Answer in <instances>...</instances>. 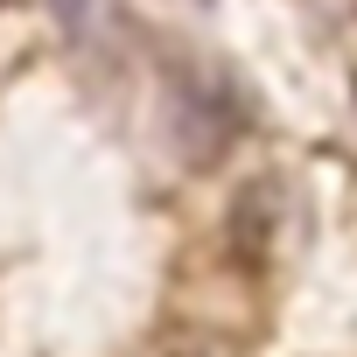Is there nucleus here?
<instances>
[{"mask_svg": "<svg viewBox=\"0 0 357 357\" xmlns=\"http://www.w3.org/2000/svg\"><path fill=\"white\" fill-rule=\"evenodd\" d=\"M56 15H63V22H84V15H91V0H56Z\"/></svg>", "mask_w": 357, "mask_h": 357, "instance_id": "3", "label": "nucleus"}, {"mask_svg": "<svg viewBox=\"0 0 357 357\" xmlns=\"http://www.w3.org/2000/svg\"><path fill=\"white\" fill-rule=\"evenodd\" d=\"M0 8H15V0H0Z\"/></svg>", "mask_w": 357, "mask_h": 357, "instance_id": "4", "label": "nucleus"}, {"mask_svg": "<svg viewBox=\"0 0 357 357\" xmlns=\"http://www.w3.org/2000/svg\"><path fill=\"white\" fill-rule=\"evenodd\" d=\"M154 357H231V343L211 336V329H175V336L154 343Z\"/></svg>", "mask_w": 357, "mask_h": 357, "instance_id": "2", "label": "nucleus"}, {"mask_svg": "<svg viewBox=\"0 0 357 357\" xmlns=\"http://www.w3.org/2000/svg\"><path fill=\"white\" fill-rule=\"evenodd\" d=\"M273 231H280V183H245L231 197V218H225V238L245 266H259L273 252Z\"/></svg>", "mask_w": 357, "mask_h": 357, "instance_id": "1", "label": "nucleus"}]
</instances>
